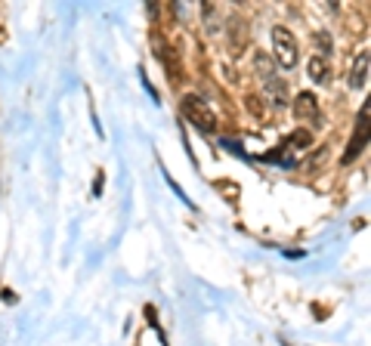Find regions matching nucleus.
<instances>
[{
    "label": "nucleus",
    "instance_id": "f257e3e1",
    "mask_svg": "<svg viewBox=\"0 0 371 346\" xmlns=\"http://www.w3.org/2000/svg\"><path fill=\"white\" fill-rule=\"evenodd\" d=\"M183 115H186V121L192 124V127H198L201 133H214L216 130V117H214V111H210V105L204 102L198 93H186L183 96Z\"/></svg>",
    "mask_w": 371,
    "mask_h": 346
},
{
    "label": "nucleus",
    "instance_id": "f03ea898",
    "mask_svg": "<svg viewBox=\"0 0 371 346\" xmlns=\"http://www.w3.org/2000/svg\"><path fill=\"white\" fill-rule=\"evenodd\" d=\"M272 53H276V62H278V68H294L297 65V41H294V34H291L284 25H276L272 28Z\"/></svg>",
    "mask_w": 371,
    "mask_h": 346
},
{
    "label": "nucleus",
    "instance_id": "7ed1b4c3",
    "mask_svg": "<svg viewBox=\"0 0 371 346\" xmlns=\"http://www.w3.org/2000/svg\"><path fill=\"white\" fill-rule=\"evenodd\" d=\"M257 71H263V93L272 105H288V84L269 68L266 56H257Z\"/></svg>",
    "mask_w": 371,
    "mask_h": 346
},
{
    "label": "nucleus",
    "instance_id": "20e7f679",
    "mask_svg": "<svg viewBox=\"0 0 371 346\" xmlns=\"http://www.w3.org/2000/svg\"><path fill=\"white\" fill-rule=\"evenodd\" d=\"M368 146V105H362V115H359V121H356V130H352V136H350V146H346V152H344V164H352V161L362 154V148Z\"/></svg>",
    "mask_w": 371,
    "mask_h": 346
},
{
    "label": "nucleus",
    "instance_id": "39448f33",
    "mask_svg": "<svg viewBox=\"0 0 371 346\" xmlns=\"http://www.w3.org/2000/svg\"><path fill=\"white\" fill-rule=\"evenodd\" d=\"M294 117L300 124H315L319 121V99H315L313 93H300V96L294 99Z\"/></svg>",
    "mask_w": 371,
    "mask_h": 346
},
{
    "label": "nucleus",
    "instance_id": "423d86ee",
    "mask_svg": "<svg viewBox=\"0 0 371 346\" xmlns=\"http://www.w3.org/2000/svg\"><path fill=\"white\" fill-rule=\"evenodd\" d=\"M158 59L164 62V68H167V74H170L173 84H179V80H183V68H179V59H177V53H173L170 43H164V41L158 43Z\"/></svg>",
    "mask_w": 371,
    "mask_h": 346
},
{
    "label": "nucleus",
    "instance_id": "0eeeda50",
    "mask_svg": "<svg viewBox=\"0 0 371 346\" xmlns=\"http://www.w3.org/2000/svg\"><path fill=\"white\" fill-rule=\"evenodd\" d=\"M368 84V49H362V53L352 59V68H350V86L352 90H359V86Z\"/></svg>",
    "mask_w": 371,
    "mask_h": 346
},
{
    "label": "nucleus",
    "instance_id": "6e6552de",
    "mask_svg": "<svg viewBox=\"0 0 371 346\" xmlns=\"http://www.w3.org/2000/svg\"><path fill=\"white\" fill-rule=\"evenodd\" d=\"M306 71H309V78H313V84H319V86L328 84V59H322V56H309Z\"/></svg>",
    "mask_w": 371,
    "mask_h": 346
},
{
    "label": "nucleus",
    "instance_id": "1a4fd4ad",
    "mask_svg": "<svg viewBox=\"0 0 371 346\" xmlns=\"http://www.w3.org/2000/svg\"><path fill=\"white\" fill-rule=\"evenodd\" d=\"M216 192H223V195H226V201H235V198H238V185L235 183H229V179H216Z\"/></svg>",
    "mask_w": 371,
    "mask_h": 346
},
{
    "label": "nucleus",
    "instance_id": "9d476101",
    "mask_svg": "<svg viewBox=\"0 0 371 346\" xmlns=\"http://www.w3.org/2000/svg\"><path fill=\"white\" fill-rule=\"evenodd\" d=\"M288 142H291V146H297V148H306L309 142H313V136H309V130H297Z\"/></svg>",
    "mask_w": 371,
    "mask_h": 346
},
{
    "label": "nucleus",
    "instance_id": "9b49d317",
    "mask_svg": "<svg viewBox=\"0 0 371 346\" xmlns=\"http://www.w3.org/2000/svg\"><path fill=\"white\" fill-rule=\"evenodd\" d=\"M315 41H319V47H322V59H328V53H331V41H328V34L325 31H319V34H315Z\"/></svg>",
    "mask_w": 371,
    "mask_h": 346
}]
</instances>
